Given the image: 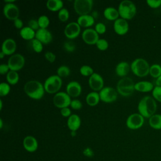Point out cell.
<instances>
[{
    "instance_id": "6da1fadb",
    "label": "cell",
    "mask_w": 161,
    "mask_h": 161,
    "mask_svg": "<svg viewBox=\"0 0 161 161\" xmlns=\"http://www.w3.org/2000/svg\"><path fill=\"white\" fill-rule=\"evenodd\" d=\"M157 108L156 101L153 97L150 96H146L142 97L138 104V113L146 118H150L155 114Z\"/></svg>"
},
{
    "instance_id": "7a4b0ae2",
    "label": "cell",
    "mask_w": 161,
    "mask_h": 161,
    "mask_svg": "<svg viewBox=\"0 0 161 161\" xmlns=\"http://www.w3.org/2000/svg\"><path fill=\"white\" fill-rule=\"evenodd\" d=\"M23 89L29 97L35 100L42 99L45 92L43 84L36 80H31L26 82L24 85Z\"/></svg>"
},
{
    "instance_id": "3957f363",
    "label": "cell",
    "mask_w": 161,
    "mask_h": 161,
    "mask_svg": "<svg viewBox=\"0 0 161 161\" xmlns=\"http://www.w3.org/2000/svg\"><path fill=\"white\" fill-rule=\"evenodd\" d=\"M119 16L126 20L132 19L136 13V7L135 3L130 0L122 1L118 8Z\"/></svg>"
},
{
    "instance_id": "277c9868",
    "label": "cell",
    "mask_w": 161,
    "mask_h": 161,
    "mask_svg": "<svg viewBox=\"0 0 161 161\" xmlns=\"http://www.w3.org/2000/svg\"><path fill=\"white\" fill-rule=\"evenodd\" d=\"M132 72L139 77H143L148 75L150 72V65L144 58H137L135 59L130 65Z\"/></svg>"
},
{
    "instance_id": "5b68a950",
    "label": "cell",
    "mask_w": 161,
    "mask_h": 161,
    "mask_svg": "<svg viewBox=\"0 0 161 161\" xmlns=\"http://www.w3.org/2000/svg\"><path fill=\"white\" fill-rule=\"evenodd\" d=\"M135 83L133 80L128 77H125L119 80L116 85L118 93L124 97L131 96L135 89Z\"/></svg>"
},
{
    "instance_id": "8992f818",
    "label": "cell",
    "mask_w": 161,
    "mask_h": 161,
    "mask_svg": "<svg viewBox=\"0 0 161 161\" xmlns=\"http://www.w3.org/2000/svg\"><path fill=\"white\" fill-rule=\"evenodd\" d=\"M43 86L45 92L49 94H56L62 87V78L57 75H52L45 79Z\"/></svg>"
},
{
    "instance_id": "52a82bcc",
    "label": "cell",
    "mask_w": 161,
    "mask_h": 161,
    "mask_svg": "<svg viewBox=\"0 0 161 161\" xmlns=\"http://www.w3.org/2000/svg\"><path fill=\"white\" fill-rule=\"evenodd\" d=\"M94 1L92 0H75L74 9L79 16L89 14L92 9Z\"/></svg>"
},
{
    "instance_id": "ba28073f",
    "label": "cell",
    "mask_w": 161,
    "mask_h": 161,
    "mask_svg": "<svg viewBox=\"0 0 161 161\" xmlns=\"http://www.w3.org/2000/svg\"><path fill=\"white\" fill-rule=\"evenodd\" d=\"M71 101V97L66 92H58L53 97L54 106L60 109L70 106Z\"/></svg>"
},
{
    "instance_id": "9c48e42d",
    "label": "cell",
    "mask_w": 161,
    "mask_h": 161,
    "mask_svg": "<svg viewBox=\"0 0 161 161\" xmlns=\"http://www.w3.org/2000/svg\"><path fill=\"white\" fill-rule=\"evenodd\" d=\"M100 99L106 103L114 102L118 98V92L113 87L106 86L104 87L99 92Z\"/></svg>"
},
{
    "instance_id": "30bf717a",
    "label": "cell",
    "mask_w": 161,
    "mask_h": 161,
    "mask_svg": "<svg viewBox=\"0 0 161 161\" xmlns=\"http://www.w3.org/2000/svg\"><path fill=\"white\" fill-rule=\"evenodd\" d=\"M25 64V58L23 55L19 53H14L10 56L7 62L10 70L16 72L21 70L24 67Z\"/></svg>"
},
{
    "instance_id": "8fae6325",
    "label": "cell",
    "mask_w": 161,
    "mask_h": 161,
    "mask_svg": "<svg viewBox=\"0 0 161 161\" xmlns=\"http://www.w3.org/2000/svg\"><path fill=\"white\" fill-rule=\"evenodd\" d=\"M144 124V117L140 113H133L128 116L126 121L127 128L130 130H138Z\"/></svg>"
},
{
    "instance_id": "7c38bea8",
    "label": "cell",
    "mask_w": 161,
    "mask_h": 161,
    "mask_svg": "<svg viewBox=\"0 0 161 161\" xmlns=\"http://www.w3.org/2000/svg\"><path fill=\"white\" fill-rule=\"evenodd\" d=\"M3 12L4 16L8 19L14 21L19 18V9L14 3L5 4L3 7Z\"/></svg>"
},
{
    "instance_id": "4fadbf2b",
    "label": "cell",
    "mask_w": 161,
    "mask_h": 161,
    "mask_svg": "<svg viewBox=\"0 0 161 161\" xmlns=\"http://www.w3.org/2000/svg\"><path fill=\"white\" fill-rule=\"evenodd\" d=\"M80 26L77 22H70L68 23L64 30L65 36L70 40L75 39L79 36L80 33Z\"/></svg>"
},
{
    "instance_id": "5bb4252c",
    "label": "cell",
    "mask_w": 161,
    "mask_h": 161,
    "mask_svg": "<svg viewBox=\"0 0 161 161\" xmlns=\"http://www.w3.org/2000/svg\"><path fill=\"white\" fill-rule=\"evenodd\" d=\"M88 84L94 91H100L104 87V79L98 73H94L89 77Z\"/></svg>"
},
{
    "instance_id": "9a60e30c",
    "label": "cell",
    "mask_w": 161,
    "mask_h": 161,
    "mask_svg": "<svg viewBox=\"0 0 161 161\" xmlns=\"http://www.w3.org/2000/svg\"><path fill=\"white\" fill-rule=\"evenodd\" d=\"M82 38L83 41L88 45H96L99 40V34L95 29L86 28L82 33Z\"/></svg>"
},
{
    "instance_id": "2e32d148",
    "label": "cell",
    "mask_w": 161,
    "mask_h": 161,
    "mask_svg": "<svg viewBox=\"0 0 161 161\" xmlns=\"http://www.w3.org/2000/svg\"><path fill=\"white\" fill-rule=\"evenodd\" d=\"M113 29L114 32L119 35H124L129 30V24L127 20L121 18L114 21Z\"/></svg>"
},
{
    "instance_id": "e0dca14e",
    "label": "cell",
    "mask_w": 161,
    "mask_h": 161,
    "mask_svg": "<svg viewBox=\"0 0 161 161\" xmlns=\"http://www.w3.org/2000/svg\"><path fill=\"white\" fill-rule=\"evenodd\" d=\"M16 50V43L13 38H9L4 40L1 45V51L6 55H13Z\"/></svg>"
},
{
    "instance_id": "ac0fdd59",
    "label": "cell",
    "mask_w": 161,
    "mask_h": 161,
    "mask_svg": "<svg viewBox=\"0 0 161 161\" xmlns=\"http://www.w3.org/2000/svg\"><path fill=\"white\" fill-rule=\"evenodd\" d=\"M66 92L70 97H77L79 96L82 92V86L77 81H70L66 86Z\"/></svg>"
},
{
    "instance_id": "d6986e66",
    "label": "cell",
    "mask_w": 161,
    "mask_h": 161,
    "mask_svg": "<svg viewBox=\"0 0 161 161\" xmlns=\"http://www.w3.org/2000/svg\"><path fill=\"white\" fill-rule=\"evenodd\" d=\"M35 38L38 40L43 44L47 45L52 41L53 36L52 33L48 30L40 28L36 31Z\"/></svg>"
},
{
    "instance_id": "ffe728a7",
    "label": "cell",
    "mask_w": 161,
    "mask_h": 161,
    "mask_svg": "<svg viewBox=\"0 0 161 161\" xmlns=\"http://www.w3.org/2000/svg\"><path fill=\"white\" fill-rule=\"evenodd\" d=\"M23 145L24 148L29 152H35L38 147L37 140L33 136L28 135L24 138L23 141Z\"/></svg>"
},
{
    "instance_id": "44dd1931",
    "label": "cell",
    "mask_w": 161,
    "mask_h": 161,
    "mask_svg": "<svg viewBox=\"0 0 161 161\" xmlns=\"http://www.w3.org/2000/svg\"><path fill=\"white\" fill-rule=\"evenodd\" d=\"M67 125L71 131H76L81 125L80 118L76 114H72L68 118Z\"/></svg>"
},
{
    "instance_id": "7402d4cb",
    "label": "cell",
    "mask_w": 161,
    "mask_h": 161,
    "mask_svg": "<svg viewBox=\"0 0 161 161\" xmlns=\"http://www.w3.org/2000/svg\"><path fill=\"white\" fill-rule=\"evenodd\" d=\"M130 69V65L127 62L123 61L116 65L115 67V72L118 76L123 78L126 77Z\"/></svg>"
},
{
    "instance_id": "603a6c76",
    "label": "cell",
    "mask_w": 161,
    "mask_h": 161,
    "mask_svg": "<svg viewBox=\"0 0 161 161\" xmlns=\"http://www.w3.org/2000/svg\"><path fill=\"white\" fill-rule=\"evenodd\" d=\"M77 23L80 27H84L89 28L95 23V18L91 14H86L79 16L77 18Z\"/></svg>"
},
{
    "instance_id": "cb8c5ba5",
    "label": "cell",
    "mask_w": 161,
    "mask_h": 161,
    "mask_svg": "<svg viewBox=\"0 0 161 161\" xmlns=\"http://www.w3.org/2000/svg\"><path fill=\"white\" fill-rule=\"evenodd\" d=\"M153 84L150 81H140L135 84V89L141 92H148L152 91L153 89Z\"/></svg>"
},
{
    "instance_id": "d4e9b609",
    "label": "cell",
    "mask_w": 161,
    "mask_h": 161,
    "mask_svg": "<svg viewBox=\"0 0 161 161\" xmlns=\"http://www.w3.org/2000/svg\"><path fill=\"white\" fill-rule=\"evenodd\" d=\"M103 15L106 19L109 21H115L119 18V12L117 9L113 7L106 8L103 11Z\"/></svg>"
},
{
    "instance_id": "484cf974",
    "label": "cell",
    "mask_w": 161,
    "mask_h": 161,
    "mask_svg": "<svg viewBox=\"0 0 161 161\" xmlns=\"http://www.w3.org/2000/svg\"><path fill=\"white\" fill-rule=\"evenodd\" d=\"M21 37L25 40H32L35 38L36 31L29 26H25L19 31Z\"/></svg>"
},
{
    "instance_id": "4316f807",
    "label": "cell",
    "mask_w": 161,
    "mask_h": 161,
    "mask_svg": "<svg viewBox=\"0 0 161 161\" xmlns=\"http://www.w3.org/2000/svg\"><path fill=\"white\" fill-rule=\"evenodd\" d=\"M101 101L99 94L96 91H92L88 93L86 97V103L90 106H96Z\"/></svg>"
},
{
    "instance_id": "83f0119b",
    "label": "cell",
    "mask_w": 161,
    "mask_h": 161,
    "mask_svg": "<svg viewBox=\"0 0 161 161\" xmlns=\"http://www.w3.org/2000/svg\"><path fill=\"white\" fill-rule=\"evenodd\" d=\"M64 2L62 0H48L46 3L47 9L53 12L59 11L63 8Z\"/></svg>"
},
{
    "instance_id": "f1b7e54d",
    "label": "cell",
    "mask_w": 161,
    "mask_h": 161,
    "mask_svg": "<svg viewBox=\"0 0 161 161\" xmlns=\"http://www.w3.org/2000/svg\"><path fill=\"white\" fill-rule=\"evenodd\" d=\"M149 125L155 130H161V114H155L148 120Z\"/></svg>"
},
{
    "instance_id": "f546056e",
    "label": "cell",
    "mask_w": 161,
    "mask_h": 161,
    "mask_svg": "<svg viewBox=\"0 0 161 161\" xmlns=\"http://www.w3.org/2000/svg\"><path fill=\"white\" fill-rule=\"evenodd\" d=\"M6 80L9 85L16 84L19 79V74L17 72L13 70H9V72L6 74Z\"/></svg>"
},
{
    "instance_id": "4dcf8cb0",
    "label": "cell",
    "mask_w": 161,
    "mask_h": 161,
    "mask_svg": "<svg viewBox=\"0 0 161 161\" xmlns=\"http://www.w3.org/2000/svg\"><path fill=\"white\" fill-rule=\"evenodd\" d=\"M149 74L153 78H158L161 75V65L157 64L152 65L150 67Z\"/></svg>"
},
{
    "instance_id": "1f68e13d",
    "label": "cell",
    "mask_w": 161,
    "mask_h": 161,
    "mask_svg": "<svg viewBox=\"0 0 161 161\" xmlns=\"http://www.w3.org/2000/svg\"><path fill=\"white\" fill-rule=\"evenodd\" d=\"M70 74V68L65 65H60L58 67L57 70V75H58L60 77H68Z\"/></svg>"
},
{
    "instance_id": "d6a6232c",
    "label": "cell",
    "mask_w": 161,
    "mask_h": 161,
    "mask_svg": "<svg viewBox=\"0 0 161 161\" xmlns=\"http://www.w3.org/2000/svg\"><path fill=\"white\" fill-rule=\"evenodd\" d=\"M38 23L40 28L47 29L50 25V19L46 15H42L38 18Z\"/></svg>"
},
{
    "instance_id": "836d02e7",
    "label": "cell",
    "mask_w": 161,
    "mask_h": 161,
    "mask_svg": "<svg viewBox=\"0 0 161 161\" xmlns=\"http://www.w3.org/2000/svg\"><path fill=\"white\" fill-rule=\"evenodd\" d=\"M31 45L32 49L36 53H40L42 52L43 46V43L36 38H34L31 41Z\"/></svg>"
},
{
    "instance_id": "e575fe53",
    "label": "cell",
    "mask_w": 161,
    "mask_h": 161,
    "mask_svg": "<svg viewBox=\"0 0 161 161\" xmlns=\"http://www.w3.org/2000/svg\"><path fill=\"white\" fill-rule=\"evenodd\" d=\"M69 11L67 8H63L58 12V18L62 22L67 21L69 18Z\"/></svg>"
},
{
    "instance_id": "d590c367",
    "label": "cell",
    "mask_w": 161,
    "mask_h": 161,
    "mask_svg": "<svg viewBox=\"0 0 161 161\" xmlns=\"http://www.w3.org/2000/svg\"><path fill=\"white\" fill-rule=\"evenodd\" d=\"M79 71L81 75L86 77H90L91 75H92L94 73L93 69L91 66L87 65H82L80 68Z\"/></svg>"
},
{
    "instance_id": "8d00e7d4",
    "label": "cell",
    "mask_w": 161,
    "mask_h": 161,
    "mask_svg": "<svg viewBox=\"0 0 161 161\" xmlns=\"http://www.w3.org/2000/svg\"><path fill=\"white\" fill-rule=\"evenodd\" d=\"M11 90L10 85L7 82H1L0 84V96L4 97L7 96Z\"/></svg>"
},
{
    "instance_id": "74e56055",
    "label": "cell",
    "mask_w": 161,
    "mask_h": 161,
    "mask_svg": "<svg viewBox=\"0 0 161 161\" xmlns=\"http://www.w3.org/2000/svg\"><path fill=\"white\" fill-rule=\"evenodd\" d=\"M96 45L98 50H99L101 51H104L108 49L109 43L106 39L99 38V40L97 42Z\"/></svg>"
},
{
    "instance_id": "f35d334b",
    "label": "cell",
    "mask_w": 161,
    "mask_h": 161,
    "mask_svg": "<svg viewBox=\"0 0 161 161\" xmlns=\"http://www.w3.org/2000/svg\"><path fill=\"white\" fill-rule=\"evenodd\" d=\"M63 47L66 52H70V53L74 52L76 49L75 44L71 41H67L64 42L63 45Z\"/></svg>"
},
{
    "instance_id": "ab89813d",
    "label": "cell",
    "mask_w": 161,
    "mask_h": 161,
    "mask_svg": "<svg viewBox=\"0 0 161 161\" xmlns=\"http://www.w3.org/2000/svg\"><path fill=\"white\" fill-rule=\"evenodd\" d=\"M152 96L155 100L161 103V86H155L152 91Z\"/></svg>"
},
{
    "instance_id": "60d3db41",
    "label": "cell",
    "mask_w": 161,
    "mask_h": 161,
    "mask_svg": "<svg viewBox=\"0 0 161 161\" xmlns=\"http://www.w3.org/2000/svg\"><path fill=\"white\" fill-rule=\"evenodd\" d=\"M95 30L98 34H104L106 31V26L103 23H97L95 25Z\"/></svg>"
},
{
    "instance_id": "b9f144b4",
    "label": "cell",
    "mask_w": 161,
    "mask_h": 161,
    "mask_svg": "<svg viewBox=\"0 0 161 161\" xmlns=\"http://www.w3.org/2000/svg\"><path fill=\"white\" fill-rule=\"evenodd\" d=\"M70 106L73 109L79 110V109L82 108V103H81V101L80 100H79L77 99H75L72 100Z\"/></svg>"
},
{
    "instance_id": "7bdbcfd3",
    "label": "cell",
    "mask_w": 161,
    "mask_h": 161,
    "mask_svg": "<svg viewBox=\"0 0 161 161\" xmlns=\"http://www.w3.org/2000/svg\"><path fill=\"white\" fill-rule=\"evenodd\" d=\"M147 3L152 8H157L161 6V0H147Z\"/></svg>"
},
{
    "instance_id": "ee69618b",
    "label": "cell",
    "mask_w": 161,
    "mask_h": 161,
    "mask_svg": "<svg viewBox=\"0 0 161 161\" xmlns=\"http://www.w3.org/2000/svg\"><path fill=\"white\" fill-rule=\"evenodd\" d=\"M28 26H29L30 28H31V29H33L35 31V30L37 31L38 30L40 29L38 20H36L34 19H31L29 20V21L28 23Z\"/></svg>"
},
{
    "instance_id": "f6af8a7d",
    "label": "cell",
    "mask_w": 161,
    "mask_h": 161,
    "mask_svg": "<svg viewBox=\"0 0 161 161\" xmlns=\"http://www.w3.org/2000/svg\"><path fill=\"white\" fill-rule=\"evenodd\" d=\"M45 58H46V60L48 62H49L50 63H53L55 62V60L56 59V55L53 52L48 51V52H45Z\"/></svg>"
},
{
    "instance_id": "bcb514c9",
    "label": "cell",
    "mask_w": 161,
    "mask_h": 161,
    "mask_svg": "<svg viewBox=\"0 0 161 161\" xmlns=\"http://www.w3.org/2000/svg\"><path fill=\"white\" fill-rule=\"evenodd\" d=\"M9 70V67L7 64H1L0 65V74L1 75L7 74Z\"/></svg>"
},
{
    "instance_id": "7dc6e473",
    "label": "cell",
    "mask_w": 161,
    "mask_h": 161,
    "mask_svg": "<svg viewBox=\"0 0 161 161\" xmlns=\"http://www.w3.org/2000/svg\"><path fill=\"white\" fill-rule=\"evenodd\" d=\"M60 114L63 117L65 118H69L72 114L70 109L69 107L60 109Z\"/></svg>"
},
{
    "instance_id": "c3c4849f",
    "label": "cell",
    "mask_w": 161,
    "mask_h": 161,
    "mask_svg": "<svg viewBox=\"0 0 161 161\" xmlns=\"http://www.w3.org/2000/svg\"><path fill=\"white\" fill-rule=\"evenodd\" d=\"M14 26L17 28V29H22L23 28V22L20 18H17L14 21H13Z\"/></svg>"
},
{
    "instance_id": "681fc988",
    "label": "cell",
    "mask_w": 161,
    "mask_h": 161,
    "mask_svg": "<svg viewBox=\"0 0 161 161\" xmlns=\"http://www.w3.org/2000/svg\"><path fill=\"white\" fill-rule=\"evenodd\" d=\"M83 153L85 156H87L89 157H91L94 155V152H93L92 150L89 147L86 148L83 151Z\"/></svg>"
},
{
    "instance_id": "f907efd6",
    "label": "cell",
    "mask_w": 161,
    "mask_h": 161,
    "mask_svg": "<svg viewBox=\"0 0 161 161\" xmlns=\"http://www.w3.org/2000/svg\"><path fill=\"white\" fill-rule=\"evenodd\" d=\"M155 84L156 86H161V75L156 79Z\"/></svg>"
},
{
    "instance_id": "816d5d0a",
    "label": "cell",
    "mask_w": 161,
    "mask_h": 161,
    "mask_svg": "<svg viewBox=\"0 0 161 161\" xmlns=\"http://www.w3.org/2000/svg\"><path fill=\"white\" fill-rule=\"evenodd\" d=\"M15 0H4V3L6 4H10V3H14Z\"/></svg>"
},
{
    "instance_id": "f5cc1de1",
    "label": "cell",
    "mask_w": 161,
    "mask_h": 161,
    "mask_svg": "<svg viewBox=\"0 0 161 161\" xmlns=\"http://www.w3.org/2000/svg\"><path fill=\"white\" fill-rule=\"evenodd\" d=\"M91 15L95 18H97V17L98 14H97V11H94Z\"/></svg>"
},
{
    "instance_id": "db71d44e",
    "label": "cell",
    "mask_w": 161,
    "mask_h": 161,
    "mask_svg": "<svg viewBox=\"0 0 161 161\" xmlns=\"http://www.w3.org/2000/svg\"><path fill=\"white\" fill-rule=\"evenodd\" d=\"M5 55H5L2 51H1V52H0V58H1V59L3 58Z\"/></svg>"
},
{
    "instance_id": "11a10c76",
    "label": "cell",
    "mask_w": 161,
    "mask_h": 161,
    "mask_svg": "<svg viewBox=\"0 0 161 161\" xmlns=\"http://www.w3.org/2000/svg\"><path fill=\"white\" fill-rule=\"evenodd\" d=\"M3 127V121L2 118H0V128L2 129Z\"/></svg>"
},
{
    "instance_id": "9f6ffc18",
    "label": "cell",
    "mask_w": 161,
    "mask_h": 161,
    "mask_svg": "<svg viewBox=\"0 0 161 161\" xmlns=\"http://www.w3.org/2000/svg\"><path fill=\"white\" fill-rule=\"evenodd\" d=\"M3 109V101L2 99H0V110H2Z\"/></svg>"
},
{
    "instance_id": "6f0895ef",
    "label": "cell",
    "mask_w": 161,
    "mask_h": 161,
    "mask_svg": "<svg viewBox=\"0 0 161 161\" xmlns=\"http://www.w3.org/2000/svg\"><path fill=\"white\" fill-rule=\"evenodd\" d=\"M70 135H72V136H75L76 135V131H71V133Z\"/></svg>"
},
{
    "instance_id": "680465c9",
    "label": "cell",
    "mask_w": 161,
    "mask_h": 161,
    "mask_svg": "<svg viewBox=\"0 0 161 161\" xmlns=\"http://www.w3.org/2000/svg\"><path fill=\"white\" fill-rule=\"evenodd\" d=\"M160 9H161V6H160Z\"/></svg>"
}]
</instances>
